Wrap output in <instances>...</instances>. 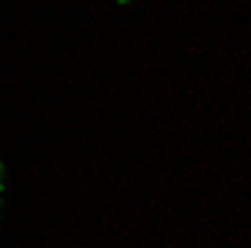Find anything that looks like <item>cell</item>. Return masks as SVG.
<instances>
[{
	"mask_svg": "<svg viewBox=\"0 0 251 248\" xmlns=\"http://www.w3.org/2000/svg\"><path fill=\"white\" fill-rule=\"evenodd\" d=\"M0 221H3V194H0Z\"/></svg>",
	"mask_w": 251,
	"mask_h": 248,
	"instance_id": "3957f363",
	"label": "cell"
},
{
	"mask_svg": "<svg viewBox=\"0 0 251 248\" xmlns=\"http://www.w3.org/2000/svg\"><path fill=\"white\" fill-rule=\"evenodd\" d=\"M3 185H7V165L0 161V191H3Z\"/></svg>",
	"mask_w": 251,
	"mask_h": 248,
	"instance_id": "6da1fadb",
	"label": "cell"
},
{
	"mask_svg": "<svg viewBox=\"0 0 251 248\" xmlns=\"http://www.w3.org/2000/svg\"><path fill=\"white\" fill-rule=\"evenodd\" d=\"M114 3H117V7H127V3H131V0H114Z\"/></svg>",
	"mask_w": 251,
	"mask_h": 248,
	"instance_id": "7a4b0ae2",
	"label": "cell"
}]
</instances>
